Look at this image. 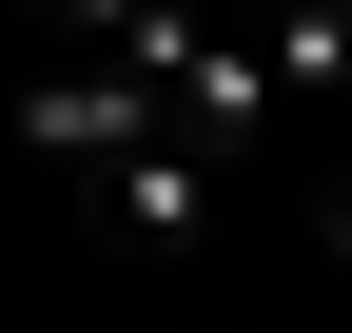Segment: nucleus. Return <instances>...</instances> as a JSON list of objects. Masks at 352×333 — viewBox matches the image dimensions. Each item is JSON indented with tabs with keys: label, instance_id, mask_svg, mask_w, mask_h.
Returning <instances> with one entry per match:
<instances>
[{
	"label": "nucleus",
	"instance_id": "1",
	"mask_svg": "<svg viewBox=\"0 0 352 333\" xmlns=\"http://www.w3.org/2000/svg\"><path fill=\"white\" fill-rule=\"evenodd\" d=\"M20 138L59 157V177H118V157L157 138V98H138V78H118V59H78V78H39V98H20Z\"/></svg>",
	"mask_w": 352,
	"mask_h": 333
},
{
	"label": "nucleus",
	"instance_id": "2",
	"mask_svg": "<svg viewBox=\"0 0 352 333\" xmlns=\"http://www.w3.org/2000/svg\"><path fill=\"white\" fill-rule=\"evenodd\" d=\"M98 196H118V235H138V255H176V235H196V196H215V157H196V138H176V118H157V138L118 157Z\"/></svg>",
	"mask_w": 352,
	"mask_h": 333
},
{
	"label": "nucleus",
	"instance_id": "3",
	"mask_svg": "<svg viewBox=\"0 0 352 333\" xmlns=\"http://www.w3.org/2000/svg\"><path fill=\"white\" fill-rule=\"evenodd\" d=\"M333 275H352V196H333Z\"/></svg>",
	"mask_w": 352,
	"mask_h": 333
}]
</instances>
